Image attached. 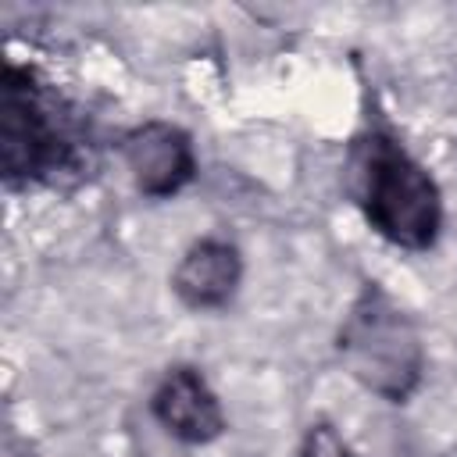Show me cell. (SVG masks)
<instances>
[{"label": "cell", "mask_w": 457, "mask_h": 457, "mask_svg": "<svg viewBox=\"0 0 457 457\" xmlns=\"http://www.w3.org/2000/svg\"><path fill=\"white\" fill-rule=\"evenodd\" d=\"M0 161L7 189H68L93 168L82 111L36 68L7 61L0 86Z\"/></svg>", "instance_id": "cell-1"}, {"label": "cell", "mask_w": 457, "mask_h": 457, "mask_svg": "<svg viewBox=\"0 0 457 457\" xmlns=\"http://www.w3.org/2000/svg\"><path fill=\"white\" fill-rule=\"evenodd\" d=\"M346 193L364 221L403 250H428L443 225V204L432 175L403 150V143L368 125L346 150Z\"/></svg>", "instance_id": "cell-2"}, {"label": "cell", "mask_w": 457, "mask_h": 457, "mask_svg": "<svg viewBox=\"0 0 457 457\" xmlns=\"http://www.w3.org/2000/svg\"><path fill=\"white\" fill-rule=\"evenodd\" d=\"M150 411L168 436L189 446L211 443L225 432V414L218 396L211 393L207 378L189 364H175L164 371V378L150 396Z\"/></svg>", "instance_id": "cell-3"}, {"label": "cell", "mask_w": 457, "mask_h": 457, "mask_svg": "<svg viewBox=\"0 0 457 457\" xmlns=\"http://www.w3.org/2000/svg\"><path fill=\"white\" fill-rule=\"evenodd\" d=\"M239 282V253L228 243L204 239L189 250L186 264L175 275V289L193 303V307H218L232 296Z\"/></svg>", "instance_id": "cell-4"}, {"label": "cell", "mask_w": 457, "mask_h": 457, "mask_svg": "<svg viewBox=\"0 0 457 457\" xmlns=\"http://www.w3.org/2000/svg\"><path fill=\"white\" fill-rule=\"evenodd\" d=\"M300 457H357V453L339 439V432H336L332 425L318 421V425H311V428H307Z\"/></svg>", "instance_id": "cell-5"}]
</instances>
